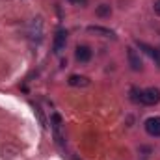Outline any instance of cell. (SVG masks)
<instances>
[{"label":"cell","instance_id":"cell-8","mask_svg":"<svg viewBox=\"0 0 160 160\" xmlns=\"http://www.w3.org/2000/svg\"><path fill=\"white\" fill-rule=\"evenodd\" d=\"M88 32H91V34H101V36H106V38H114V32L108 30V28H102V26H88Z\"/></svg>","mask_w":160,"mask_h":160},{"label":"cell","instance_id":"cell-1","mask_svg":"<svg viewBox=\"0 0 160 160\" xmlns=\"http://www.w3.org/2000/svg\"><path fill=\"white\" fill-rule=\"evenodd\" d=\"M140 102H143V104H147V106H153V104L160 102V89L149 88V89L142 91V101H140Z\"/></svg>","mask_w":160,"mask_h":160},{"label":"cell","instance_id":"cell-10","mask_svg":"<svg viewBox=\"0 0 160 160\" xmlns=\"http://www.w3.org/2000/svg\"><path fill=\"white\" fill-rule=\"evenodd\" d=\"M138 45H140V48H143V50H145V52H147V54H149L151 58H155V62H157V63H160L158 52H157L155 48H151V47H147V45H143V43H138Z\"/></svg>","mask_w":160,"mask_h":160},{"label":"cell","instance_id":"cell-13","mask_svg":"<svg viewBox=\"0 0 160 160\" xmlns=\"http://www.w3.org/2000/svg\"><path fill=\"white\" fill-rule=\"evenodd\" d=\"M69 2H80V0H69Z\"/></svg>","mask_w":160,"mask_h":160},{"label":"cell","instance_id":"cell-5","mask_svg":"<svg viewBox=\"0 0 160 160\" xmlns=\"http://www.w3.org/2000/svg\"><path fill=\"white\" fill-rule=\"evenodd\" d=\"M145 130L151 136H160V118H149L145 121Z\"/></svg>","mask_w":160,"mask_h":160},{"label":"cell","instance_id":"cell-3","mask_svg":"<svg viewBox=\"0 0 160 160\" xmlns=\"http://www.w3.org/2000/svg\"><path fill=\"white\" fill-rule=\"evenodd\" d=\"M65 43H67V32L63 30V28H60L58 32H56V36H54V52H62L63 48H65Z\"/></svg>","mask_w":160,"mask_h":160},{"label":"cell","instance_id":"cell-4","mask_svg":"<svg viewBox=\"0 0 160 160\" xmlns=\"http://www.w3.org/2000/svg\"><path fill=\"white\" fill-rule=\"evenodd\" d=\"M127 56H128V65L134 69V71H142V60H140V54L130 47L127 48Z\"/></svg>","mask_w":160,"mask_h":160},{"label":"cell","instance_id":"cell-9","mask_svg":"<svg viewBox=\"0 0 160 160\" xmlns=\"http://www.w3.org/2000/svg\"><path fill=\"white\" fill-rule=\"evenodd\" d=\"M17 155H19V149H17V147H13V145H4V147H2V157H4V158H15V157H17Z\"/></svg>","mask_w":160,"mask_h":160},{"label":"cell","instance_id":"cell-6","mask_svg":"<svg viewBox=\"0 0 160 160\" xmlns=\"http://www.w3.org/2000/svg\"><path fill=\"white\" fill-rule=\"evenodd\" d=\"M75 56H77V60H78V62L86 63V62H89V60H91V48H89V47H86V45H80V47H77Z\"/></svg>","mask_w":160,"mask_h":160},{"label":"cell","instance_id":"cell-11","mask_svg":"<svg viewBox=\"0 0 160 160\" xmlns=\"http://www.w3.org/2000/svg\"><path fill=\"white\" fill-rule=\"evenodd\" d=\"M99 17H108L110 13H112V9H110V6L108 4H101L99 8H97V11H95Z\"/></svg>","mask_w":160,"mask_h":160},{"label":"cell","instance_id":"cell-7","mask_svg":"<svg viewBox=\"0 0 160 160\" xmlns=\"http://www.w3.org/2000/svg\"><path fill=\"white\" fill-rule=\"evenodd\" d=\"M71 86H80V88H86V86H89V80L86 78V77H78V75H73V77H69L67 80Z\"/></svg>","mask_w":160,"mask_h":160},{"label":"cell","instance_id":"cell-12","mask_svg":"<svg viewBox=\"0 0 160 160\" xmlns=\"http://www.w3.org/2000/svg\"><path fill=\"white\" fill-rule=\"evenodd\" d=\"M155 11H157V15H160V0L155 4Z\"/></svg>","mask_w":160,"mask_h":160},{"label":"cell","instance_id":"cell-2","mask_svg":"<svg viewBox=\"0 0 160 160\" xmlns=\"http://www.w3.org/2000/svg\"><path fill=\"white\" fill-rule=\"evenodd\" d=\"M28 36H30V39H34V41H41V38H43V19L41 17L32 19Z\"/></svg>","mask_w":160,"mask_h":160}]
</instances>
